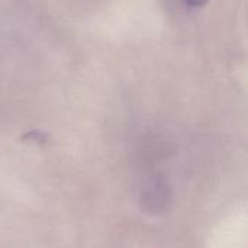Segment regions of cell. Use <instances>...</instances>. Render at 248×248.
I'll return each instance as SVG.
<instances>
[{
  "instance_id": "obj_1",
  "label": "cell",
  "mask_w": 248,
  "mask_h": 248,
  "mask_svg": "<svg viewBox=\"0 0 248 248\" xmlns=\"http://www.w3.org/2000/svg\"><path fill=\"white\" fill-rule=\"evenodd\" d=\"M205 0H189V3H192V4H195V6H199L201 3H203Z\"/></svg>"
}]
</instances>
